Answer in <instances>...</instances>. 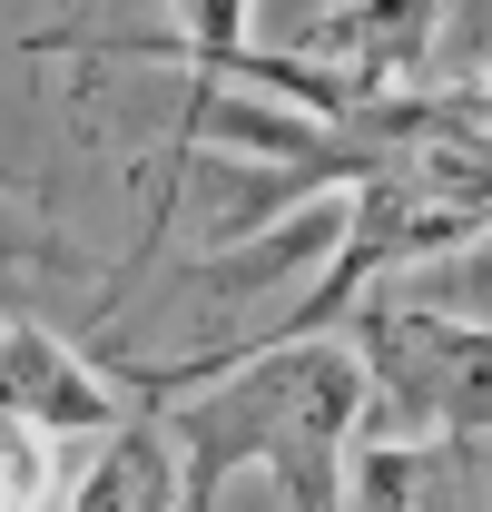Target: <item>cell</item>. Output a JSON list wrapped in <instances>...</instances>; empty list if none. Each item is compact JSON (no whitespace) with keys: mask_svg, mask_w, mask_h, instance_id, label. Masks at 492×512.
Wrapping results in <instances>:
<instances>
[{"mask_svg":"<svg viewBox=\"0 0 492 512\" xmlns=\"http://www.w3.org/2000/svg\"><path fill=\"white\" fill-rule=\"evenodd\" d=\"M345 345L365 365V444H492V325L365 296Z\"/></svg>","mask_w":492,"mask_h":512,"instance_id":"obj_2","label":"cell"},{"mask_svg":"<svg viewBox=\"0 0 492 512\" xmlns=\"http://www.w3.org/2000/svg\"><path fill=\"white\" fill-rule=\"evenodd\" d=\"M128 394L168 424L187 473L178 512H217L237 473H276L296 512H345L355 434H365V365L355 345H256V355H187V365H119Z\"/></svg>","mask_w":492,"mask_h":512,"instance_id":"obj_1","label":"cell"},{"mask_svg":"<svg viewBox=\"0 0 492 512\" xmlns=\"http://www.w3.org/2000/svg\"><path fill=\"white\" fill-rule=\"evenodd\" d=\"M0 404H10V424H30V434H50V444H119L128 414L109 365H89V355H69L50 325L10 316L0 325Z\"/></svg>","mask_w":492,"mask_h":512,"instance_id":"obj_3","label":"cell"},{"mask_svg":"<svg viewBox=\"0 0 492 512\" xmlns=\"http://www.w3.org/2000/svg\"><path fill=\"white\" fill-rule=\"evenodd\" d=\"M187 503V473H178V444L158 414H138L119 444H99V463L79 473L69 512H178Z\"/></svg>","mask_w":492,"mask_h":512,"instance_id":"obj_5","label":"cell"},{"mask_svg":"<svg viewBox=\"0 0 492 512\" xmlns=\"http://www.w3.org/2000/svg\"><path fill=\"white\" fill-rule=\"evenodd\" d=\"M345 512H492L473 444H355Z\"/></svg>","mask_w":492,"mask_h":512,"instance_id":"obj_4","label":"cell"}]
</instances>
